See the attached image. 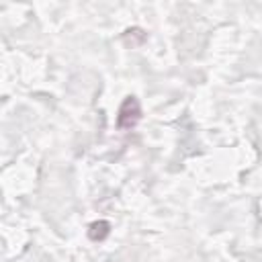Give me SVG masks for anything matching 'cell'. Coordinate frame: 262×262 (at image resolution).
Masks as SVG:
<instances>
[{
    "label": "cell",
    "mask_w": 262,
    "mask_h": 262,
    "mask_svg": "<svg viewBox=\"0 0 262 262\" xmlns=\"http://www.w3.org/2000/svg\"><path fill=\"white\" fill-rule=\"evenodd\" d=\"M139 115H141V111H139V102H137L133 96H129V98L121 104V108H119L117 125H119L121 129H129V127H133V125L139 121Z\"/></svg>",
    "instance_id": "cell-1"
}]
</instances>
